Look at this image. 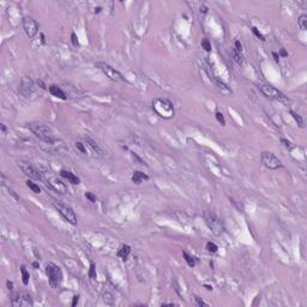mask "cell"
Returning <instances> with one entry per match:
<instances>
[{"label": "cell", "instance_id": "1", "mask_svg": "<svg viewBox=\"0 0 307 307\" xmlns=\"http://www.w3.org/2000/svg\"><path fill=\"white\" fill-rule=\"evenodd\" d=\"M28 128L31 132L42 142H45L48 145H53L55 143V137L52 132V130L45 125V124H40V122H31L28 125Z\"/></svg>", "mask_w": 307, "mask_h": 307}, {"label": "cell", "instance_id": "2", "mask_svg": "<svg viewBox=\"0 0 307 307\" xmlns=\"http://www.w3.org/2000/svg\"><path fill=\"white\" fill-rule=\"evenodd\" d=\"M152 109L163 119H170L174 116V106L167 99H156L152 102Z\"/></svg>", "mask_w": 307, "mask_h": 307}, {"label": "cell", "instance_id": "3", "mask_svg": "<svg viewBox=\"0 0 307 307\" xmlns=\"http://www.w3.org/2000/svg\"><path fill=\"white\" fill-rule=\"evenodd\" d=\"M203 218L205 221V225L208 226V228L211 230V233L214 235L220 236L225 233L223 223L221 222V220L215 214H212L211 211H204L203 212Z\"/></svg>", "mask_w": 307, "mask_h": 307}, {"label": "cell", "instance_id": "4", "mask_svg": "<svg viewBox=\"0 0 307 307\" xmlns=\"http://www.w3.org/2000/svg\"><path fill=\"white\" fill-rule=\"evenodd\" d=\"M53 206L55 208V210L65 218V220L72 225V226H76L77 225V216H76V212L73 211V209L61 202H53L52 203Z\"/></svg>", "mask_w": 307, "mask_h": 307}, {"label": "cell", "instance_id": "5", "mask_svg": "<svg viewBox=\"0 0 307 307\" xmlns=\"http://www.w3.org/2000/svg\"><path fill=\"white\" fill-rule=\"evenodd\" d=\"M46 272L49 280V284L53 288H58L60 286V283L63 282V272L60 270V268L58 265H55L54 263H48L46 265Z\"/></svg>", "mask_w": 307, "mask_h": 307}, {"label": "cell", "instance_id": "6", "mask_svg": "<svg viewBox=\"0 0 307 307\" xmlns=\"http://www.w3.org/2000/svg\"><path fill=\"white\" fill-rule=\"evenodd\" d=\"M21 91L22 94L25 96V97H29V99H35L37 97L38 95V86L35 84V82L25 76L22 78V83H21Z\"/></svg>", "mask_w": 307, "mask_h": 307}, {"label": "cell", "instance_id": "7", "mask_svg": "<svg viewBox=\"0 0 307 307\" xmlns=\"http://www.w3.org/2000/svg\"><path fill=\"white\" fill-rule=\"evenodd\" d=\"M258 89L261 91V94L269 97V99H272V100H276V101H281V102H287V97L283 93H281L280 90H277L276 88L271 86V85H264V84H260L258 85Z\"/></svg>", "mask_w": 307, "mask_h": 307}, {"label": "cell", "instance_id": "8", "mask_svg": "<svg viewBox=\"0 0 307 307\" xmlns=\"http://www.w3.org/2000/svg\"><path fill=\"white\" fill-rule=\"evenodd\" d=\"M260 160H261V163L264 167H267L268 169H272V170H276L278 168L282 167V162L278 157H276L272 152H269V151H264L261 152L260 155Z\"/></svg>", "mask_w": 307, "mask_h": 307}, {"label": "cell", "instance_id": "9", "mask_svg": "<svg viewBox=\"0 0 307 307\" xmlns=\"http://www.w3.org/2000/svg\"><path fill=\"white\" fill-rule=\"evenodd\" d=\"M97 66L100 67V70H101L109 79H112V80H114V82H127V80L125 79V77H124L119 71H116L115 68H113L110 65H108V64H106V63H97Z\"/></svg>", "mask_w": 307, "mask_h": 307}, {"label": "cell", "instance_id": "10", "mask_svg": "<svg viewBox=\"0 0 307 307\" xmlns=\"http://www.w3.org/2000/svg\"><path fill=\"white\" fill-rule=\"evenodd\" d=\"M11 302H12V306H15V307L32 306L34 305V301H32L31 296L25 292H19V293L13 294L12 297H11Z\"/></svg>", "mask_w": 307, "mask_h": 307}, {"label": "cell", "instance_id": "11", "mask_svg": "<svg viewBox=\"0 0 307 307\" xmlns=\"http://www.w3.org/2000/svg\"><path fill=\"white\" fill-rule=\"evenodd\" d=\"M18 167L22 169V172L27 177L34 179V180H41V174L40 172L28 161H18Z\"/></svg>", "mask_w": 307, "mask_h": 307}, {"label": "cell", "instance_id": "12", "mask_svg": "<svg viewBox=\"0 0 307 307\" xmlns=\"http://www.w3.org/2000/svg\"><path fill=\"white\" fill-rule=\"evenodd\" d=\"M23 29H24L27 36L30 37V38H32V37L37 34V31H38V24H37V22H36L34 18H31V17H25V18L23 19Z\"/></svg>", "mask_w": 307, "mask_h": 307}, {"label": "cell", "instance_id": "13", "mask_svg": "<svg viewBox=\"0 0 307 307\" xmlns=\"http://www.w3.org/2000/svg\"><path fill=\"white\" fill-rule=\"evenodd\" d=\"M47 185H48L52 190H54L55 192H58V193L64 194V193L67 192V186H66L60 179H58L57 177H54V175L47 177Z\"/></svg>", "mask_w": 307, "mask_h": 307}, {"label": "cell", "instance_id": "14", "mask_svg": "<svg viewBox=\"0 0 307 307\" xmlns=\"http://www.w3.org/2000/svg\"><path fill=\"white\" fill-rule=\"evenodd\" d=\"M85 143H86V145L89 147L96 155H99V156H103V150L100 148V145L91 138V137H89V136H86L85 137Z\"/></svg>", "mask_w": 307, "mask_h": 307}, {"label": "cell", "instance_id": "15", "mask_svg": "<svg viewBox=\"0 0 307 307\" xmlns=\"http://www.w3.org/2000/svg\"><path fill=\"white\" fill-rule=\"evenodd\" d=\"M60 175L63 178H65L66 180H68L71 184H73V185H78L79 183H80V180H79V178L77 177V175H74L73 173H71V172H68V170H61L60 172Z\"/></svg>", "mask_w": 307, "mask_h": 307}, {"label": "cell", "instance_id": "16", "mask_svg": "<svg viewBox=\"0 0 307 307\" xmlns=\"http://www.w3.org/2000/svg\"><path fill=\"white\" fill-rule=\"evenodd\" d=\"M49 93L53 95V96H55V97H59V99H61V100H66V95H65V93L61 90V88H59L58 85H51L49 86Z\"/></svg>", "mask_w": 307, "mask_h": 307}, {"label": "cell", "instance_id": "17", "mask_svg": "<svg viewBox=\"0 0 307 307\" xmlns=\"http://www.w3.org/2000/svg\"><path fill=\"white\" fill-rule=\"evenodd\" d=\"M148 179H149V177H148V175H145L144 173L138 172V170L133 172V175H132V181H133V183L141 184L143 180H148Z\"/></svg>", "mask_w": 307, "mask_h": 307}, {"label": "cell", "instance_id": "18", "mask_svg": "<svg viewBox=\"0 0 307 307\" xmlns=\"http://www.w3.org/2000/svg\"><path fill=\"white\" fill-rule=\"evenodd\" d=\"M130 252H131V247H130L128 245H122V246L120 247V250L118 251V255H119L120 258H122L124 260H126V258H127V255L130 254Z\"/></svg>", "mask_w": 307, "mask_h": 307}, {"label": "cell", "instance_id": "19", "mask_svg": "<svg viewBox=\"0 0 307 307\" xmlns=\"http://www.w3.org/2000/svg\"><path fill=\"white\" fill-rule=\"evenodd\" d=\"M232 55H233V59H234L239 65H242V63H244L242 52H239V51H236L235 48H233V49H232Z\"/></svg>", "mask_w": 307, "mask_h": 307}, {"label": "cell", "instance_id": "20", "mask_svg": "<svg viewBox=\"0 0 307 307\" xmlns=\"http://www.w3.org/2000/svg\"><path fill=\"white\" fill-rule=\"evenodd\" d=\"M21 272H22V281H23V284L27 286L29 283V278H30V275L29 272L27 271V268L24 265L21 267Z\"/></svg>", "mask_w": 307, "mask_h": 307}, {"label": "cell", "instance_id": "21", "mask_svg": "<svg viewBox=\"0 0 307 307\" xmlns=\"http://www.w3.org/2000/svg\"><path fill=\"white\" fill-rule=\"evenodd\" d=\"M297 24L300 27L301 30H306L307 29V16L306 15H301L297 19Z\"/></svg>", "mask_w": 307, "mask_h": 307}, {"label": "cell", "instance_id": "22", "mask_svg": "<svg viewBox=\"0 0 307 307\" xmlns=\"http://www.w3.org/2000/svg\"><path fill=\"white\" fill-rule=\"evenodd\" d=\"M183 255H184V258H185V260H186V263H187V265L188 267H191V268H193L194 267V259L187 253V252H183Z\"/></svg>", "mask_w": 307, "mask_h": 307}, {"label": "cell", "instance_id": "23", "mask_svg": "<svg viewBox=\"0 0 307 307\" xmlns=\"http://www.w3.org/2000/svg\"><path fill=\"white\" fill-rule=\"evenodd\" d=\"M27 186H28L32 192H35V193H40V192H41V188L38 187V185H36L35 183H32V181H30V180L27 181Z\"/></svg>", "mask_w": 307, "mask_h": 307}, {"label": "cell", "instance_id": "24", "mask_svg": "<svg viewBox=\"0 0 307 307\" xmlns=\"http://www.w3.org/2000/svg\"><path fill=\"white\" fill-rule=\"evenodd\" d=\"M290 114L293 115V118L295 119V121L297 122V125H299L300 127H303V126H305V125H303V120H302V118H301L297 113H295L294 110H290Z\"/></svg>", "mask_w": 307, "mask_h": 307}, {"label": "cell", "instance_id": "25", "mask_svg": "<svg viewBox=\"0 0 307 307\" xmlns=\"http://www.w3.org/2000/svg\"><path fill=\"white\" fill-rule=\"evenodd\" d=\"M103 301H105L107 305H113V303H114L113 297H112V295H110L109 293H105V294H103Z\"/></svg>", "mask_w": 307, "mask_h": 307}, {"label": "cell", "instance_id": "26", "mask_svg": "<svg viewBox=\"0 0 307 307\" xmlns=\"http://www.w3.org/2000/svg\"><path fill=\"white\" fill-rule=\"evenodd\" d=\"M202 47H203L206 52H210V51H211V45H210V42H209L208 38H204V40L202 41Z\"/></svg>", "mask_w": 307, "mask_h": 307}, {"label": "cell", "instance_id": "27", "mask_svg": "<svg viewBox=\"0 0 307 307\" xmlns=\"http://www.w3.org/2000/svg\"><path fill=\"white\" fill-rule=\"evenodd\" d=\"M206 248H208L209 252H212V253H215V252L218 250L217 245H215L214 242H208V244H206Z\"/></svg>", "mask_w": 307, "mask_h": 307}, {"label": "cell", "instance_id": "28", "mask_svg": "<svg viewBox=\"0 0 307 307\" xmlns=\"http://www.w3.org/2000/svg\"><path fill=\"white\" fill-rule=\"evenodd\" d=\"M89 276H90V278H93V280H95V278H96V269H95V265H94V264H90Z\"/></svg>", "mask_w": 307, "mask_h": 307}, {"label": "cell", "instance_id": "29", "mask_svg": "<svg viewBox=\"0 0 307 307\" xmlns=\"http://www.w3.org/2000/svg\"><path fill=\"white\" fill-rule=\"evenodd\" d=\"M216 119L220 121L222 125H226V120H225V116H223V114L221 113V112H217L216 113Z\"/></svg>", "mask_w": 307, "mask_h": 307}, {"label": "cell", "instance_id": "30", "mask_svg": "<svg viewBox=\"0 0 307 307\" xmlns=\"http://www.w3.org/2000/svg\"><path fill=\"white\" fill-rule=\"evenodd\" d=\"M252 31H253V34H254V35H255L258 38H260L261 41H265L264 36L261 35V32H260V31H258V30H257V28H254V27H253V28H252Z\"/></svg>", "mask_w": 307, "mask_h": 307}, {"label": "cell", "instance_id": "31", "mask_svg": "<svg viewBox=\"0 0 307 307\" xmlns=\"http://www.w3.org/2000/svg\"><path fill=\"white\" fill-rule=\"evenodd\" d=\"M76 148L80 151V152H83V154H86V150H85V148H84V145L80 143V142H77L76 143Z\"/></svg>", "mask_w": 307, "mask_h": 307}, {"label": "cell", "instance_id": "32", "mask_svg": "<svg viewBox=\"0 0 307 307\" xmlns=\"http://www.w3.org/2000/svg\"><path fill=\"white\" fill-rule=\"evenodd\" d=\"M85 197H86L88 199H89L90 202H93V203H95V202H96V197H95L94 194H91L90 192H86V193H85Z\"/></svg>", "mask_w": 307, "mask_h": 307}, {"label": "cell", "instance_id": "33", "mask_svg": "<svg viewBox=\"0 0 307 307\" xmlns=\"http://www.w3.org/2000/svg\"><path fill=\"white\" fill-rule=\"evenodd\" d=\"M234 46H235L234 48H235L236 51H239V52H242V45L240 43V41H235V42H234Z\"/></svg>", "mask_w": 307, "mask_h": 307}, {"label": "cell", "instance_id": "34", "mask_svg": "<svg viewBox=\"0 0 307 307\" xmlns=\"http://www.w3.org/2000/svg\"><path fill=\"white\" fill-rule=\"evenodd\" d=\"M194 300H196L197 305H198V306H200V307H202V306H208V303H205V302H204L203 300H200L198 296H194Z\"/></svg>", "mask_w": 307, "mask_h": 307}, {"label": "cell", "instance_id": "35", "mask_svg": "<svg viewBox=\"0 0 307 307\" xmlns=\"http://www.w3.org/2000/svg\"><path fill=\"white\" fill-rule=\"evenodd\" d=\"M71 38H72V43H73V46H77V45H78V40H77V37H76V34H74V32H72Z\"/></svg>", "mask_w": 307, "mask_h": 307}, {"label": "cell", "instance_id": "36", "mask_svg": "<svg viewBox=\"0 0 307 307\" xmlns=\"http://www.w3.org/2000/svg\"><path fill=\"white\" fill-rule=\"evenodd\" d=\"M281 142L283 143V145H284L286 148H290V147H292V145H290V142H288V141H287V139H284V138H282V139H281Z\"/></svg>", "mask_w": 307, "mask_h": 307}, {"label": "cell", "instance_id": "37", "mask_svg": "<svg viewBox=\"0 0 307 307\" xmlns=\"http://www.w3.org/2000/svg\"><path fill=\"white\" fill-rule=\"evenodd\" d=\"M78 300H79V296L78 295H76V296H73V301H72V306H76L77 303H78Z\"/></svg>", "mask_w": 307, "mask_h": 307}, {"label": "cell", "instance_id": "38", "mask_svg": "<svg viewBox=\"0 0 307 307\" xmlns=\"http://www.w3.org/2000/svg\"><path fill=\"white\" fill-rule=\"evenodd\" d=\"M200 12L206 13V12H208V7H206L205 5H202V6H200Z\"/></svg>", "mask_w": 307, "mask_h": 307}, {"label": "cell", "instance_id": "39", "mask_svg": "<svg viewBox=\"0 0 307 307\" xmlns=\"http://www.w3.org/2000/svg\"><path fill=\"white\" fill-rule=\"evenodd\" d=\"M6 286H7V288H9L10 290L13 288V283H12V282H10V281H6Z\"/></svg>", "mask_w": 307, "mask_h": 307}, {"label": "cell", "instance_id": "40", "mask_svg": "<svg viewBox=\"0 0 307 307\" xmlns=\"http://www.w3.org/2000/svg\"><path fill=\"white\" fill-rule=\"evenodd\" d=\"M281 55H282V57H287V55H288V54H287V52H286L283 48L281 49Z\"/></svg>", "mask_w": 307, "mask_h": 307}, {"label": "cell", "instance_id": "41", "mask_svg": "<svg viewBox=\"0 0 307 307\" xmlns=\"http://www.w3.org/2000/svg\"><path fill=\"white\" fill-rule=\"evenodd\" d=\"M272 55H274V58H275V60H276V61H278V59H280V55H277V53H275V52H274V53H272Z\"/></svg>", "mask_w": 307, "mask_h": 307}, {"label": "cell", "instance_id": "42", "mask_svg": "<svg viewBox=\"0 0 307 307\" xmlns=\"http://www.w3.org/2000/svg\"><path fill=\"white\" fill-rule=\"evenodd\" d=\"M0 127H1V131H3V132L5 133V131H6V127H5V125H4V124H1V125H0Z\"/></svg>", "mask_w": 307, "mask_h": 307}, {"label": "cell", "instance_id": "43", "mask_svg": "<svg viewBox=\"0 0 307 307\" xmlns=\"http://www.w3.org/2000/svg\"><path fill=\"white\" fill-rule=\"evenodd\" d=\"M32 265H34V268H38V264H37V263H34Z\"/></svg>", "mask_w": 307, "mask_h": 307}, {"label": "cell", "instance_id": "44", "mask_svg": "<svg viewBox=\"0 0 307 307\" xmlns=\"http://www.w3.org/2000/svg\"><path fill=\"white\" fill-rule=\"evenodd\" d=\"M205 287H206V289H208V290H211V289H212L210 286H205Z\"/></svg>", "mask_w": 307, "mask_h": 307}]
</instances>
